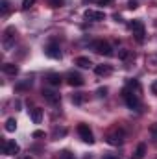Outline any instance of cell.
Wrapping results in <instances>:
<instances>
[{
	"instance_id": "cell-18",
	"label": "cell",
	"mask_w": 157,
	"mask_h": 159,
	"mask_svg": "<svg viewBox=\"0 0 157 159\" xmlns=\"http://www.w3.org/2000/svg\"><path fill=\"white\" fill-rule=\"evenodd\" d=\"M128 91H131V93L135 91V94H139V93H141L139 81H137V80H129V81H128Z\"/></svg>"
},
{
	"instance_id": "cell-31",
	"label": "cell",
	"mask_w": 157,
	"mask_h": 159,
	"mask_svg": "<svg viewBox=\"0 0 157 159\" xmlns=\"http://www.w3.org/2000/svg\"><path fill=\"white\" fill-rule=\"evenodd\" d=\"M34 137H44V131H41V129L34 131Z\"/></svg>"
},
{
	"instance_id": "cell-2",
	"label": "cell",
	"mask_w": 157,
	"mask_h": 159,
	"mask_svg": "<svg viewBox=\"0 0 157 159\" xmlns=\"http://www.w3.org/2000/svg\"><path fill=\"white\" fill-rule=\"evenodd\" d=\"M129 30L133 32L135 39L139 41V43H142V41H144L146 32H144V24H142V20H133V22H129Z\"/></svg>"
},
{
	"instance_id": "cell-29",
	"label": "cell",
	"mask_w": 157,
	"mask_h": 159,
	"mask_svg": "<svg viewBox=\"0 0 157 159\" xmlns=\"http://www.w3.org/2000/svg\"><path fill=\"white\" fill-rule=\"evenodd\" d=\"M150 131H152V135H154V139L157 141V124H152V126H150Z\"/></svg>"
},
{
	"instance_id": "cell-4",
	"label": "cell",
	"mask_w": 157,
	"mask_h": 159,
	"mask_svg": "<svg viewBox=\"0 0 157 159\" xmlns=\"http://www.w3.org/2000/svg\"><path fill=\"white\" fill-rule=\"evenodd\" d=\"M13 43H15V28L9 26V28H6L4 37H2V46H4V50H9V48L13 46Z\"/></svg>"
},
{
	"instance_id": "cell-1",
	"label": "cell",
	"mask_w": 157,
	"mask_h": 159,
	"mask_svg": "<svg viewBox=\"0 0 157 159\" xmlns=\"http://www.w3.org/2000/svg\"><path fill=\"white\" fill-rule=\"evenodd\" d=\"M122 96H124V100H126V104H128V107H129V109H133V111H139V107H141L139 94H135V93H131V91L124 89V91H122Z\"/></svg>"
},
{
	"instance_id": "cell-19",
	"label": "cell",
	"mask_w": 157,
	"mask_h": 159,
	"mask_svg": "<svg viewBox=\"0 0 157 159\" xmlns=\"http://www.w3.org/2000/svg\"><path fill=\"white\" fill-rule=\"evenodd\" d=\"M146 156V144L144 143H141L139 146H137V152H135V159H142Z\"/></svg>"
},
{
	"instance_id": "cell-22",
	"label": "cell",
	"mask_w": 157,
	"mask_h": 159,
	"mask_svg": "<svg viewBox=\"0 0 157 159\" xmlns=\"http://www.w3.org/2000/svg\"><path fill=\"white\" fill-rule=\"evenodd\" d=\"M57 159H76V157H74V154H72V152H69V150H63V152H59Z\"/></svg>"
},
{
	"instance_id": "cell-27",
	"label": "cell",
	"mask_w": 157,
	"mask_h": 159,
	"mask_svg": "<svg viewBox=\"0 0 157 159\" xmlns=\"http://www.w3.org/2000/svg\"><path fill=\"white\" fill-rule=\"evenodd\" d=\"M63 2L65 0H50V6L52 7H59V6H63Z\"/></svg>"
},
{
	"instance_id": "cell-33",
	"label": "cell",
	"mask_w": 157,
	"mask_h": 159,
	"mask_svg": "<svg viewBox=\"0 0 157 159\" xmlns=\"http://www.w3.org/2000/svg\"><path fill=\"white\" fill-rule=\"evenodd\" d=\"M109 2H111V0H98V4H100V6H104V4H109Z\"/></svg>"
},
{
	"instance_id": "cell-36",
	"label": "cell",
	"mask_w": 157,
	"mask_h": 159,
	"mask_svg": "<svg viewBox=\"0 0 157 159\" xmlns=\"http://www.w3.org/2000/svg\"><path fill=\"white\" fill-rule=\"evenodd\" d=\"M91 2H98V0H91Z\"/></svg>"
},
{
	"instance_id": "cell-23",
	"label": "cell",
	"mask_w": 157,
	"mask_h": 159,
	"mask_svg": "<svg viewBox=\"0 0 157 159\" xmlns=\"http://www.w3.org/2000/svg\"><path fill=\"white\" fill-rule=\"evenodd\" d=\"M118 57H120V59H128V57H129V50H128V48L118 50Z\"/></svg>"
},
{
	"instance_id": "cell-14",
	"label": "cell",
	"mask_w": 157,
	"mask_h": 159,
	"mask_svg": "<svg viewBox=\"0 0 157 159\" xmlns=\"http://www.w3.org/2000/svg\"><path fill=\"white\" fill-rule=\"evenodd\" d=\"M76 65H78V67H81V69H91V67H92V61H91L89 57L81 56V57H78V59H76Z\"/></svg>"
},
{
	"instance_id": "cell-17",
	"label": "cell",
	"mask_w": 157,
	"mask_h": 159,
	"mask_svg": "<svg viewBox=\"0 0 157 159\" xmlns=\"http://www.w3.org/2000/svg\"><path fill=\"white\" fill-rule=\"evenodd\" d=\"M30 117H32V120L35 122V124H39L41 119H43V109H39V107H35V109H32V113H30Z\"/></svg>"
},
{
	"instance_id": "cell-32",
	"label": "cell",
	"mask_w": 157,
	"mask_h": 159,
	"mask_svg": "<svg viewBox=\"0 0 157 159\" xmlns=\"http://www.w3.org/2000/svg\"><path fill=\"white\" fill-rule=\"evenodd\" d=\"M152 93L157 96V81H154V83H152Z\"/></svg>"
},
{
	"instance_id": "cell-35",
	"label": "cell",
	"mask_w": 157,
	"mask_h": 159,
	"mask_svg": "<svg viewBox=\"0 0 157 159\" xmlns=\"http://www.w3.org/2000/svg\"><path fill=\"white\" fill-rule=\"evenodd\" d=\"M24 159H34V157H24Z\"/></svg>"
},
{
	"instance_id": "cell-28",
	"label": "cell",
	"mask_w": 157,
	"mask_h": 159,
	"mask_svg": "<svg viewBox=\"0 0 157 159\" xmlns=\"http://www.w3.org/2000/svg\"><path fill=\"white\" fill-rule=\"evenodd\" d=\"M128 7H129V9H137V7H139L137 0H129V2H128Z\"/></svg>"
},
{
	"instance_id": "cell-20",
	"label": "cell",
	"mask_w": 157,
	"mask_h": 159,
	"mask_svg": "<svg viewBox=\"0 0 157 159\" xmlns=\"http://www.w3.org/2000/svg\"><path fill=\"white\" fill-rule=\"evenodd\" d=\"M15 129H17V120H15V119H7V120H6V131L13 133Z\"/></svg>"
},
{
	"instance_id": "cell-30",
	"label": "cell",
	"mask_w": 157,
	"mask_h": 159,
	"mask_svg": "<svg viewBox=\"0 0 157 159\" xmlns=\"http://www.w3.org/2000/svg\"><path fill=\"white\" fill-rule=\"evenodd\" d=\"M105 94H107V89H105V87H100V89H98V96H100V98H104Z\"/></svg>"
},
{
	"instance_id": "cell-12",
	"label": "cell",
	"mask_w": 157,
	"mask_h": 159,
	"mask_svg": "<svg viewBox=\"0 0 157 159\" xmlns=\"http://www.w3.org/2000/svg\"><path fill=\"white\" fill-rule=\"evenodd\" d=\"M107 143H109V144H113V146H120V144L124 143L122 133H120V131H118V133H111V135L107 137Z\"/></svg>"
},
{
	"instance_id": "cell-9",
	"label": "cell",
	"mask_w": 157,
	"mask_h": 159,
	"mask_svg": "<svg viewBox=\"0 0 157 159\" xmlns=\"http://www.w3.org/2000/svg\"><path fill=\"white\" fill-rule=\"evenodd\" d=\"M85 19H87V20L100 22V20L105 19V13H104V11H96V9H87V11H85Z\"/></svg>"
},
{
	"instance_id": "cell-24",
	"label": "cell",
	"mask_w": 157,
	"mask_h": 159,
	"mask_svg": "<svg viewBox=\"0 0 157 159\" xmlns=\"http://www.w3.org/2000/svg\"><path fill=\"white\" fill-rule=\"evenodd\" d=\"M35 4V0H22V9H30Z\"/></svg>"
},
{
	"instance_id": "cell-8",
	"label": "cell",
	"mask_w": 157,
	"mask_h": 159,
	"mask_svg": "<svg viewBox=\"0 0 157 159\" xmlns=\"http://www.w3.org/2000/svg\"><path fill=\"white\" fill-rule=\"evenodd\" d=\"M43 98L48 102V104H52V106H56V104H59V100H61V96L57 94V93H54V91H48V89H43Z\"/></svg>"
},
{
	"instance_id": "cell-25",
	"label": "cell",
	"mask_w": 157,
	"mask_h": 159,
	"mask_svg": "<svg viewBox=\"0 0 157 159\" xmlns=\"http://www.w3.org/2000/svg\"><path fill=\"white\" fill-rule=\"evenodd\" d=\"M83 100H85L83 94H74V96H72V102H74V104H81Z\"/></svg>"
},
{
	"instance_id": "cell-34",
	"label": "cell",
	"mask_w": 157,
	"mask_h": 159,
	"mask_svg": "<svg viewBox=\"0 0 157 159\" xmlns=\"http://www.w3.org/2000/svg\"><path fill=\"white\" fill-rule=\"evenodd\" d=\"M104 159H118V157H115V156H104Z\"/></svg>"
},
{
	"instance_id": "cell-5",
	"label": "cell",
	"mask_w": 157,
	"mask_h": 159,
	"mask_svg": "<svg viewBox=\"0 0 157 159\" xmlns=\"http://www.w3.org/2000/svg\"><path fill=\"white\" fill-rule=\"evenodd\" d=\"M78 133H79V137H81L83 143H87V144H92V143H94V137H92V131L89 129V126L79 124L78 126Z\"/></svg>"
},
{
	"instance_id": "cell-15",
	"label": "cell",
	"mask_w": 157,
	"mask_h": 159,
	"mask_svg": "<svg viewBox=\"0 0 157 159\" xmlns=\"http://www.w3.org/2000/svg\"><path fill=\"white\" fill-rule=\"evenodd\" d=\"M46 80H48V83H50L52 87H57V85H61V76H59V74H56V72L48 74V76H46Z\"/></svg>"
},
{
	"instance_id": "cell-6",
	"label": "cell",
	"mask_w": 157,
	"mask_h": 159,
	"mask_svg": "<svg viewBox=\"0 0 157 159\" xmlns=\"http://www.w3.org/2000/svg\"><path fill=\"white\" fill-rule=\"evenodd\" d=\"M19 150L20 148L15 141H2V152L6 156H15V154H19Z\"/></svg>"
},
{
	"instance_id": "cell-26",
	"label": "cell",
	"mask_w": 157,
	"mask_h": 159,
	"mask_svg": "<svg viewBox=\"0 0 157 159\" xmlns=\"http://www.w3.org/2000/svg\"><path fill=\"white\" fill-rule=\"evenodd\" d=\"M65 133H67V129H65V128H61V129H59V128H56V129H54V137H59V135H65Z\"/></svg>"
},
{
	"instance_id": "cell-7",
	"label": "cell",
	"mask_w": 157,
	"mask_h": 159,
	"mask_svg": "<svg viewBox=\"0 0 157 159\" xmlns=\"http://www.w3.org/2000/svg\"><path fill=\"white\" fill-rule=\"evenodd\" d=\"M44 54H46L48 57H52V59H59V57H61V48H59V44L50 43V44L44 48Z\"/></svg>"
},
{
	"instance_id": "cell-11",
	"label": "cell",
	"mask_w": 157,
	"mask_h": 159,
	"mask_svg": "<svg viewBox=\"0 0 157 159\" xmlns=\"http://www.w3.org/2000/svg\"><path fill=\"white\" fill-rule=\"evenodd\" d=\"M2 70H4L6 74H9V76H17V74H19V67H17L15 63H4V65H2Z\"/></svg>"
},
{
	"instance_id": "cell-13",
	"label": "cell",
	"mask_w": 157,
	"mask_h": 159,
	"mask_svg": "<svg viewBox=\"0 0 157 159\" xmlns=\"http://www.w3.org/2000/svg\"><path fill=\"white\" fill-rule=\"evenodd\" d=\"M94 72H96L98 76H109V74L113 72V69H111L109 65H96Z\"/></svg>"
},
{
	"instance_id": "cell-3",
	"label": "cell",
	"mask_w": 157,
	"mask_h": 159,
	"mask_svg": "<svg viewBox=\"0 0 157 159\" xmlns=\"http://www.w3.org/2000/svg\"><path fill=\"white\" fill-rule=\"evenodd\" d=\"M92 48H94L96 54H102V56H105V57H111V56H113V48H111V44H109L107 41H96V43L92 44Z\"/></svg>"
},
{
	"instance_id": "cell-21",
	"label": "cell",
	"mask_w": 157,
	"mask_h": 159,
	"mask_svg": "<svg viewBox=\"0 0 157 159\" xmlns=\"http://www.w3.org/2000/svg\"><path fill=\"white\" fill-rule=\"evenodd\" d=\"M7 13H9V2H7V0H2V2H0V15L6 17Z\"/></svg>"
},
{
	"instance_id": "cell-16",
	"label": "cell",
	"mask_w": 157,
	"mask_h": 159,
	"mask_svg": "<svg viewBox=\"0 0 157 159\" xmlns=\"http://www.w3.org/2000/svg\"><path fill=\"white\" fill-rule=\"evenodd\" d=\"M32 85H34V81H32V80H24V81H20V83H17V85H15V91H19V93H20V91H28Z\"/></svg>"
},
{
	"instance_id": "cell-10",
	"label": "cell",
	"mask_w": 157,
	"mask_h": 159,
	"mask_svg": "<svg viewBox=\"0 0 157 159\" xmlns=\"http://www.w3.org/2000/svg\"><path fill=\"white\" fill-rule=\"evenodd\" d=\"M67 81H69V85L70 87H81L85 81H83V78L79 76V74H76V72H70L69 76H67Z\"/></svg>"
}]
</instances>
